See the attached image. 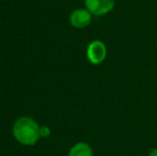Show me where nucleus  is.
Instances as JSON below:
<instances>
[{
    "label": "nucleus",
    "mask_w": 157,
    "mask_h": 156,
    "mask_svg": "<svg viewBox=\"0 0 157 156\" xmlns=\"http://www.w3.org/2000/svg\"><path fill=\"white\" fill-rule=\"evenodd\" d=\"M116 6V0H85V8L94 16H103Z\"/></svg>",
    "instance_id": "3"
},
{
    "label": "nucleus",
    "mask_w": 157,
    "mask_h": 156,
    "mask_svg": "<svg viewBox=\"0 0 157 156\" xmlns=\"http://www.w3.org/2000/svg\"><path fill=\"white\" fill-rule=\"evenodd\" d=\"M149 156H157V148H154L150 151L149 153Z\"/></svg>",
    "instance_id": "7"
},
{
    "label": "nucleus",
    "mask_w": 157,
    "mask_h": 156,
    "mask_svg": "<svg viewBox=\"0 0 157 156\" xmlns=\"http://www.w3.org/2000/svg\"><path fill=\"white\" fill-rule=\"evenodd\" d=\"M93 149L87 142H77L71 148L68 156H93Z\"/></svg>",
    "instance_id": "5"
},
{
    "label": "nucleus",
    "mask_w": 157,
    "mask_h": 156,
    "mask_svg": "<svg viewBox=\"0 0 157 156\" xmlns=\"http://www.w3.org/2000/svg\"><path fill=\"white\" fill-rule=\"evenodd\" d=\"M13 137L24 146H32L40 140V125L30 117H21L14 122Z\"/></svg>",
    "instance_id": "1"
},
{
    "label": "nucleus",
    "mask_w": 157,
    "mask_h": 156,
    "mask_svg": "<svg viewBox=\"0 0 157 156\" xmlns=\"http://www.w3.org/2000/svg\"><path fill=\"white\" fill-rule=\"evenodd\" d=\"M107 58V46L101 40H93L87 47V59L91 64L99 65Z\"/></svg>",
    "instance_id": "2"
},
{
    "label": "nucleus",
    "mask_w": 157,
    "mask_h": 156,
    "mask_svg": "<svg viewBox=\"0 0 157 156\" xmlns=\"http://www.w3.org/2000/svg\"><path fill=\"white\" fill-rule=\"evenodd\" d=\"M93 15L86 8L75 9L70 14V24L76 29H85L91 24Z\"/></svg>",
    "instance_id": "4"
},
{
    "label": "nucleus",
    "mask_w": 157,
    "mask_h": 156,
    "mask_svg": "<svg viewBox=\"0 0 157 156\" xmlns=\"http://www.w3.org/2000/svg\"><path fill=\"white\" fill-rule=\"evenodd\" d=\"M50 135V128L46 125H43V126H40V136L41 138H46Z\"/></svg>",
    "instance_id": "6"
}]
</instances>
